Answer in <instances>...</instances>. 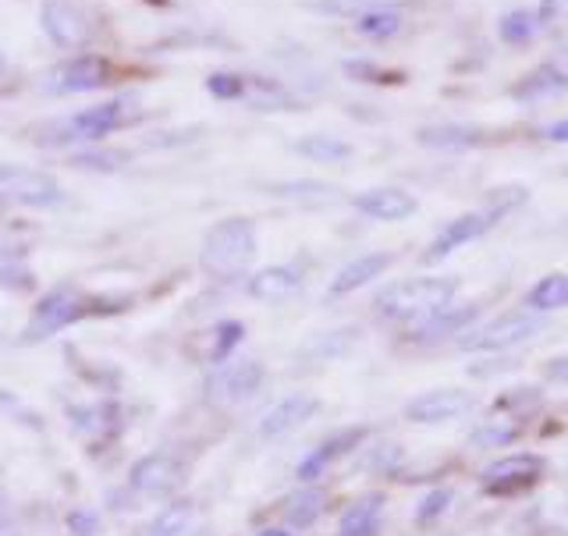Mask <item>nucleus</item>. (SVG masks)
Instances as JSON below:
<instances>
[{
	"label": "nucleus",
	"mask_w": 568,
	"mask_h": 536,
	"mask_svg": "<svg viewBox=\"0 0 568 536\" xmlns=\"http://www.w3.org/2000/svg\"><path fill=\"white\" fill-rule=\"evenodd\" d=\"M532 426H537V423L515 419V416H505V413H490L487 419H479L476 426H469L466 444H469L473 452H490V455H501V452L519 448L523 441H529Z\"/></svg>",
	"instance_id": "aec40b11"
},
{
	"label": "nucleus",
	"mask_w": 568,
	"mask_h": 536,
	"mask_svg": "<svg viewBox=\"0 0 568 536\" xmlns=\"http://www.w3.org/2000/svg\"><path fill=\"white\" fill-rule=\"evenodd\" d=\"M302 284H306V274H302L298 266L271 263V266H263V271L248 274L245 295L256 299V302H266V306H281V302H288L292 295L302 292Z\"/></svg>",
	"instance_id": "b1692460"
},
{
	"label": "nucleus",
	"mask_w": 568,
	"mask_h": 536,
	"mask_svg": "<svg viewBox=\"0 0 568 536\" xmlns=\"http://www.w3.org/2000/svg\"><path fill=\"white\" fill-rule=\"evenodd\" d=\"M242 342H245V324H242V320H221V324H213L210 337H206V363L210 366L231 363Z\"/></svg>",
	"instance_id": "7c9ffc66"
},
{
	"label": "nucleus",
	"mask_w": 568,
	"mask_h": 536,
	"mask_svg": "<svg viewBox=\"0 0 568 536\" xmlns=\"http://www.w3.org/2000/svg\"><path fill=\"white\" fill-rule=\"evenodd\" d=\"M363 342V327L355 324H342V327H331V331H320V334H310L306 342H302L292 360L298 366H331L337 360H345Z\"/></svg>",
	"instance_id": "f3484780"
},
{
	"label": "nucleus",
	"mask_w": 568,
	"mask_h": 536,
	"mask_svg": "<svg viewBox=\"0 0 568 536\" xmlns=\"http://www.w3.org/2000/svg\"><path fill=\"white\" fill-rule=\"evenodd\" d=\"M565 174H568V171H565Z\"/></svg>",
	"instance_id": "8fccbe9b"
},
{
	"label": "nucleus",
	"mask_w": 568,
	"mask_h": 536,
	"mask_svg": "<svg viewBox=\"0 0 568 536\" xmlns=\"http://www.w3.org/2000/svg\"><path fill=\"white\" fill-rule=\"evenodd\" d=\"M540 139L544 142H561V146H568V118H558L540 129Z\"/></svg>",
	"instance_id": "c03bdc74"
},
{
	"label": "nucleus",
	"mask_w": 568,
	"mask_h": 536,
	"mask_svg": "<svg viewBox=\"0 0 568 536\" xmlns=\"http://www.w3.org/2000/svg\"><path fill=\"white\" fill-rule=\"evenodd\" d=\"M192 533H195V505L189 497H182V502L160 508L139 536H192Z\"/></svg>",
	"instance_id": "c756f323"
},
{
	"label": "nucleus",
	"mask_w": 568,
	"mask_h": 536,
	"mask_svg": "<svg viewBox=\"0 0 568 536\" xmlns=\"http://www.w3.org/2000/svg\"><path fill=\"white\" fill-rule=\"evenodd\" d=\"M263 387H266V366L260 360H231L224 366H213L206 381L210 402H217L224 408L248 405Z\"/></svg>",
	"instance_id": "9b49d317"
},
{
	"label": "nucleus",
	"mask_w": 568,
	"mask_h": 536,
	"mask_svg": "<svg viewBox=\"0 0 568 536\" xmlns=\"http://www.w3.org/2000/svg\"><path fill=\"white\" fill-rule=\"evenodd\" d=\"M245 97L253 107H260V111H288V107L295 103L277 82H248Z\"/></svg>",
	"instance_id": "58836bf2"
},
{
	"label": "nucleus",
	"mask_w": 568,
	"mask_h": 536,
	"mask_svg": "<svg viewBox=\"0 0 568 536\" xmlns=\"http://www.w3.org/2000/svg\"><path fill=\"white\" fill-rule=\"evenodd\" d=\"M387 526V491L369 487L342 505L334 536H384Z\"/></svg>",
	"instance_id": "2eb2a0df"
},
{
	"label": "nucleus",
	"mask_w": 568,
	"mask_h": 536,
	"mask_svg": "<svg viewBox=\"0 0 568 536\" xmlns=\"http://www.w3.org/2000/svg\"><path fill=\"white\" fill-rule=\"evenodd\" d=\"M348 203H352L355 213H363V218H369V221H384V224L408 221V218H416V210H419L416 195L398 189V185L363 189V192H355Z\"/></svg>",
	"instance_id": "6ab92c4d"
},
{
	"label": "nucleus",
	"mask_w": 568,
	"mask_h": 536,
	"mask_svg": "<svg viewBox=\"0 0 568 536\" xmlns=\"http://www.w3.org/2000/svg\"><path fill=\"white\" fill-rule=\"evenodd\" d=\"M544 381L568 387V352H561V355H555V360L544 363Z\"/></svg>",
	"instance_id": "37998d69"
},
{
	"label": "nucleus",
	"mask_w": 568,
	"mask_h": 536,
	"mask_svg": "<svg viewBox=\"0 0 568 536\" xmlns=\"http://www.w3.org/2000/svg\"><path fill=\"white\" fill-rule=\"evenodd\" d=\"M185 484V466L168 452L142 455L129 469V487L139 497H171Z\"/></svg>",
	"instance_id": "4468645a"
},
{
	"label": "nucleus",
	"mask_w": 568,
	"mask_h": 536,
	"mask_svg": "<svg viewBox=\"0 0 568 536\" xmlns=\"http://www.w3.org/2000/svg\"><path fill=\"white\" fill-rule=\"evenodd\" d=\"M455 502H458L455 484H434V487H426L423 497L416 502V508H413V526L423 529V533L426 529H437L452 515Z\"/></svg>",
	"instance_id": "bb28decb"
},
{
	"label": "nucleus",
	"mask_w": 568,
	"mask_h": 536,
	"mask_svg": "<svg viewBox=\"0 0 568 536\" xmlns=\"http://www.w3.org/2000/svg\"><path fill=\"white\" fill-rule=\"evenodd\" d=\"M245 89H248V79L235 75V71H213L206 79V93L213 100H245Z\"/></svg>",
	"instance_id": "ea45409f"
},
{
	"label": "nucleus",
	"mask_w": 568,
	"mask_h": 536,
	"mask_svg": "<svg viewBox=\"0 0 568 536\" xmlns=\"http://www.w3.org/2000/svg\"><path fill=\"white\" fill-rule=\"evenodd\" d=\"M0 289H11V292L36 289V274H32L26 253L14 245H4V242H0Z\"/></svg>",
	"instance_id": "72a5a7b5"
},
{
	"label": "nucleus",
	"mask_w": 568,
	"mask_h": 536,
	"mask_svg": "<svg viewBox=\"0 0 568 536\" xmlns=\"http://www.w3.org/2000/svg\"><path fill=\"white\" fill-rule=\"evenodd\" d=\"M139 118V100L135 97H114L106 103H97V107H85V111L71 114L68 121H58L50 124V139L47 142H100L111 132L124 129V124H132Z\"/></svg>",
	"instance_id": "6e6552de"
},
{
	"label": "nucleus",
	"mask_w": 568,
	"mask_h": 536,
	"mask_svg": "<svg viewBox=\"0 0 568 536\" xmlns=\"http://www.w3.org/2000/svg\"><path fill=\"white\" fill-rule=\"evenodd\" d=\"M61 200L64 195L50 174L0 164V206H58Z\"/></svg>",
	"instance_id": "ddd939ff"
},
{
	"label": "nucleus",
	"mask_w": 568,
	"mask_h": 536,
	"mask_svg": "<svg viewBox=\"0 0 568 536\" xmlns=\"http://www.w3.org/2000/svg\"><path fill=\"white\" fill-rule=\"evenodd\" d=\"M106 79H111V64H106L103 58H97V53H79V58H71L61 68L50 71L47 89L58 97L93 93V89L106 85Z\"/></svg>",
	"instance_id": "412c9836"
},
{
	"label": "nucleus",
	"mask_w": 568,
	"mask_h": 536,
	"mask_svg": "<svg viewBox=\"0 0 568 536\" xmlns=\"http://www.w3.org/2000/svg\"><path fill=\"white\" fill-rule=\"evenodd\" d=\"M568 11V0H544V4H540V22L544 26H550V22H555V18H561Z\"/></svg>",
	"instance_id": "a18cd8bd"
},
{
	"label": "nucleus",
	"mask_w": 568,
	"mask_h": 536,
	"mask_svg": "<svg viewBox=\"0 0 568 536\" xmlns=\"http://www.w3.org/2000/svg\"><path fill=\"white\" fill-rule=\"evenodd\" d=\"M253 536H302V533L292 529V526H284V523H277V526H263V529H256Z\"/></svg>",
	"instance_id": "49530a36"
},
{
	"label": "nucleus",
	"mask_w": 568,
	"mask_h": 536,
	"mask_svg": "<svg viewBox=\"0 0 568 536\" xmlns=\"http://www.w3.org/2000/svg\"><path fill=\"white\" fill-rule=\"evenodd\" d=\"M458 292H462V281L455 274L405 277V281H390V284H384V289H377L369 310L381 324L405 331L426 316L448 310L452 302H458Z\"/></svg>",
	"instance_id": "f257e3e1"
},
{
	"label": "nucleus",
	"mask_w": 568,
	"mask_h": 536,
	"mask_svg": "<svg viewBox=\"0 0 568 536\" xmlns=\"http://www.w3.org/2000/svg\"><path fill=\"white\" fill-rule=\"evenodd\" d=\"M565 89H568V79L550 61H544V64L532 68L529 75H523L519 82L511 85V100H519V103H540V100L561 97Z\"/></svg>",
	"instance_id": "a878e982"
},
{
	"label": "nucleus",
	"mask_w": 568,
	"mask_h": 536,
	"mask_svg": "<svg viewBox=\"0 0 568 536\" xmlns=\"http://www.w3.org/2000/svg\"><path fill=\"white\" fill-rule=\"evenodd\" d=\"M256 253H260L256 224L248 218H224L203 235L200 266L206 277L227 284L248 274V266L256 263Z\"/></svg>",
	"instance_id": "f03ea898"
},
{
	"label": "nucleus",
	"mask_w": 568,
	"mask_h": 536,
	"mask_svg": "<svg viewBox=\"0 0 568 536\" xmlns=\"http://www.w3.org/2000/svg\"><path fill=\"white\" fill-rule=\"evenodd\" d=\"M544 408H547V402H544L540 387H508L490 402V413H505V416L526 419V423H537L544 416Z\"/></svg>",
	"instance_id": "cd10ccee"
},
{
	"label": "nucleus",
	"mask_w": 568,
	"mask_h": 536,
	"mask_svg": "<svg viewBox=\"0 0 568 536\" xmlns=\"http://www.w3.org/2000/svg\"><path fill=\"white\" fill-rule=\"evenodd\" d=\"M529 203V189L526 185H497V189H487L484 192V206L497 210L501 218H511L515 210H523Z\"/></svg>",
	"instance_id": "e433bc0d"
},
{
	"label": "nucleus",
	"mask_w": 568,
	"mask_h": 536,
	"mask_svg": "<svg viewBox=\"0 0 568 536\" xmlns=\"http://www.w3.org/2000/svg\"><path fill=\"white\" fill-rule=\"evenodd\" d=\"M523 310L537 313V316H555L568 310V274L565 271H550L544 277H537L523 292Z\"/></svg>",
	"instance_id": "393cba45"
},
{
	"label": "nucleus",
	"mask_w": 568,
	"mask_h": 536,
	"mask_svg": "<svg viewBox=\"0 0 568 536\" xmlns=\"http://www.w3.org/2000/svg\"><path fill=\"white\" fill-rule=\"evenodd\" d=\"M320 413H324V398L313 395V391H292L281 402H274L256 423V437L260 441H281L292 437L295 431H302L306 423H313Z\"/></svg>",
	"instance_id": "f8f14e48"
},
{
	"label": "nucleus",
	"mask_w": 568,
	"mask_h": 536,
	"mask_svg": "<svg viewBox=\"0 0 568 536\" xmlns=\"http://www.w3.org/2000/svg\"><path fill=\"white\" fill-rule=\"evenodd\" d=\"M494 139L490 129L484 124H466V121H440V124H423L416 132V142L423 150H437V153H466L479 150Z\"/></svg>",
	"instance_id": "5701e85b"
},
{
	"label": "nucleus",
	"mask_w": 568,
	"mask_h": 536,
	"mask_svg": "<svg viewBox=\"0 0 568 536\" xmlns=\"http://www.w3.org/2000/svg\"><path fill=\"white\" fill-rule=\"evenodd\" d=\"M550 458L540 452H501L476 469V491L490 502H519L544 487Z\"/></svg>",
	"instance_id": "39448f33"
},
{
	"label": "nucleus",
	"mask_w": 568,
	"mask_h": 536,
	"mask_svg": "<svg viewBox=\"0 0 568 536\" xmlns=\"http://www.w3.org/2000/svg\"><path fill=\"white\" fill-rule=\"evenodd\" d=\"M490 299H473V302H452L448 310H440L434 316L419 320V324L398 331L395 348L405 355H430V352H444L455 348L462 337H466L479 320L487 316Z\"/></svg>",
	"instance_id": "7ed1b4c3"
},
{
	"label": "nucleus",
	"mask_w": 568,
	"mask_h": 536,
	"mask_svg": "<svg viewBox=\"0 0 568 536\" xmlns=\"http://www.w3.org/2000/svg\"><path fill=\"white\" fill-rule=\"evenodd\" d=\"M479 395L473 387H426L419 395H413L402 405V419L413 426H444V423H458L476 413Z\"/></svg>",
	"instance_id": "1a4fd4ad"
},
{
	"label": "nucleus",
	"mask_w": 568,
	"mask_h": 536,
	"mask_svg": "<svg viewBox=\"0 0 568 536\" xmlns=\"http://www.w3.org/2000/svg\"><path fill=\"white\" fill-rule=\"evenodd\" d=\"M402 14L398 8H387V4H373L366 11L355 14V36H363V40H373V43H384V40H395L402 32Z\"/></svg>",
	"instance_id": "c85d7f7f"
},
{
	"label": "nucleus",
	"mask_w": 568,
	"mask_h": 536,
	"mask_svg": "<svg viewBox=\"0 0 568 536\" xmlns=\"http://www.w3.org/2000/svg\"><path fill=\"white\" fill-rule=\"evenodd\" d=\"M40 22H43V32L50 36V43H58L61 50L85 47L89 32H93V22H89V14L75 0H43Z\"/></svg>",
	"instance_id": "a211bd4d"
},
{
	"label": "nucleus",
	"mask_w": 568,
	"mask_h": 536,
	"mask_svg": "<svg viewBox=\"0 0 568 536\" xmlns=\"http://www.w3.org/2000/svg\"><path fill=\"white\" fill-rule=\"evenodd\" d=\"M331 505H334V494L324 484H295V491H288L281 497L277 512H281L284 526L306 533L324 519V515L331 512Z\"/></svg>",
	"instance_id": "4be33fe9"
},
{
	"label": "nucleus",
	"mask_w": 568,
	"mask_h": 536,
	"mask_svg": "<svg viewBox=\"0 0 568 536\" xmlns=\"http://www.w3.org/2000/svg\"><path fill=\"white\" fill-rule=\"evenodd\" d=\"M373 437H377V426H369V423L337 426V431H331L324 441H316L313 448L295 462V484H320L331 469L359 455Z\"/></svg>",
	"instance_id": "0eeeda50"
},
{
	"label": "nucleus",
	"mask_w": 568,
	"mask_h": 536,
	"mask_svg": "<svg viewBox=\"0 0 568 536\" xmlns=\"http://www.w3.org/2000/svg\"><path fill=\"white\" fill-rule=\"evenodd\" d=\"M292 150L298 156L313 160V164H345L355 153L345 139H334V135H302L298 142H292Z\"/></svg>",
	"instance_id": "2f4dec72"
},
{
	"label": "nucleus",
	"mask_w": 568,
	"mask_h": 536,
	"mask_svg": "<svg viewBox=\"0 0 568 536\" xmlns=\"http://www.w3.org/2000/svg\"><path fill=\"white\" fill-rule=\"evenodd\" d=\"M505 218L497 210H490V206H479V210H466V213H458L455 221H448L444 224L437 235L426 242V249H423V266H437V263H444L448 256H455L458 249H466V245H473V242H479V239H487L490 231L501 224Z\"/></svg>",
	"instance_id": "9d476101"
},
{
	"label": "nucleus",
	"mask_w": 568,
	"mask_h": 536,
	"mask_svg": "<svg viewBox=\"0 0 568 536\" xmlns=\"http://www.w3.org/2000/svg\"><path fill=\"white\" fill-rule=\"evenodd\" d=\"M8 68V61H4V53H0V71H4Z\"/></svg>",
	"instance_id": "09e8293b"
},
{
	"label": "nucleus",
	"mask_w": 568,
	"mask_h": 536,
	"mask_svg": "<svg viewBox=\"0 0 568 536\" xmlns=\"http://www.w3.org/2000/svg\"><path fill=\"white\" fill-rule=\"evenodd\" d=\"M550 64H555V68L561 71V75L568 79V47H561V50H558V58H550Z\"/></svg>",
	"instance_id": "de8ad7c7"
},
{
	"label": "nucleus",
	"mask_w": 568,
	"mask_h": 536,
	"mask_svg": "<svg viewBox=\"0 0 568 536\" xmlns=\"http://www.w3.org/2000/svg\"><path fill=\"white\" fill-rule=\"evenodd\" d=\"M124 160H129V153H121V150H89V153L71 156V164L82 171H118Z\"/></svg>",
	"instance_id": "a19ab883"
},
{
	"label": "nucleus",
	"mask_w": 568,
	"mask_h": 536,
	"mask_svg": "<svg viewBox=\"0 0 568 536\" xmlns=\"http://www.w3.org/2000/svg\"><path fill=\"white\" fill-rule=\"evenodd\" d=\"M271 192L281 195V200H295V203H327L337 195L334 185L313 182V178H306V182H277V185H271Z\"/></svg>",
	"instance_id": "c9c22d12"
},
{
	"label": "nucleus",
	"mask_w": 568,
	"mask_h": 536,
	"mask_svg": "<svg viewBox=\"0 0 568 536\" xmlns=\"http://www.w3.org/2000/svg\"><path fill=\"white\" fill-rule=\"evenodd\" d=\"M395 253L390 249H377V253H359V256H352L348 263L337 266V274L331 277L327 284V299H348L355 292H363L369 289L373 281H381L390 266H395Z\"/></svg>",
	"instance_id": "dca6fc26"
},
{
	"label": "nucleus",
	"mask_w": 568,
	"mask_h": 536,
	"mask_svg": "<svg viewBox=\"0 0 568 536\" xmlns=\"http://www.w3.org/2000/svg\"><path fill=\"white\" fill-rule=\"evenodd\" d=\"M345 75L355 82H369V85H402L405 71H387L373 61H345Z\"/></svg>",
	"instance_id": "4c0bfd02"
},
{
	"label": "nucleus",
	"mask_w": 568,
	"mask_h": 536,
	"mask_svg": "<svg viewBox=\"0 0 568 536\" xmlns=\"http://www.w3.org/2000/svg\"><path fill=\"white\" fill-rule=\"evenodd\" d=\"M523 352H501V355H469L466 377L473 384H490L497 377H508V373L523 370Z\"/></svg>",
	"instance_id": "473e14b6"
},
{
	"label": "nucleus",
	"mask_w": 568,
	"mask_h": 536,
	"mask_svg": "<svg viewBox=\"0 0 568 536\" xmlns=\"http://www.w3.org/2000/svg\"><path fill=\"white\" fill-rule=\"evenodd\" d=\"M540 32H544L540 14L529 11V8H515L501 18V22H497V36H501L508 47H526V43L537 40Z\"/></svg>",
	"instance_id": "f704fd0d"
},
{
	"label": "nucleus",
	"mask_w": 568,
	"mask_h": 536,
	"mask_svg": "<svg viewBox=\"0 0 568 536\" xmlns=\"http://www.w3.org/2000/svg\"><path fill=\"white\" fill-rule=\"evenodd\" d=\"M550 327L547 316H537L529 310H501L484 316L479 324L462 337L455 352L462 355H501V352H523Z\"/></svg>",
	"instance_id": "423d86ee"
},
{
	"label": "nucleus",
	"mask_w": 568,
	"mask_h": 536,
	"mask_svg": "<svg viewBox=\"0 0 568 536\" xmlns=\"http://www.w3.org/2000/svg\"><path fill=\"white\" fill-rule=\"evenodd\" d=\"M124 302L121 299H100V295H85L75 284H61V289L47 292L36 310L29 316V324L22 331L26 342H47V337L61 334L68 327L82 324V320L97 316V313H114L121 310Z\"/></svg>",
	"instance_id": "20e7f679"
},
{
	"label": "nucleus",
	"mask_w": 568,
	"mask_h": 536,
	"mask_svg": "<svg viewBox=\"0 0 568 536\" xmlns=\"http://www.w3.org/2000/svg\"><path fill=\"white\" fill-rule=\"evenodd\" d=\"M64 526L75 533V536H93L100 529V515L93 508H75V512H68Z\"/></svg>",
	"instance_id": "79ce46f5"
}]
</instances>
